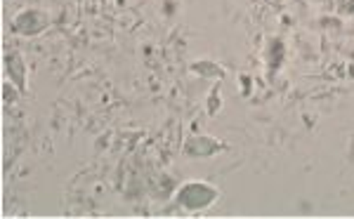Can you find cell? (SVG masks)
Masks as SVG:
<instances>
[{"instance_id": "6da1fadb", "label": "cell", "mask_w": 354, "mask_h": 219, "mask_svg": "<svg viewBox=\"0 0 354 219\" xmlns=\"http://www.w3.org/2000/svg\"><path fill=\"white\" fill-rule=\"evenodd\" d=\"M220 200V191L208 182H187L175 193V205L185 212H203Z\"/></svg>"}, {"instance_id": "7a4b0ae2", "label": "cell", "mask_w": 354, "mask_h": 219, "mask_svg": "<svg viewBox=\"0 0 354 219\" xmlns=\"http://www.w3.org/2000/svg\"><path fill=\"white\" fill-rule=\"evenodd\" d=\"M12 28L19 36H26V38L41 36V33H45L50 28V15L36 8L21 10V12L15 15Z\"/></svg>"}, {"instance_id": "3957f363", "label": "cell", "mask_w": 354, "mask_h": 219, "mask_svg": "<svg viewBox=\"0 0 354 219\" xmlns=\"http://www.w3.org/2000/svg\"><path fill=\"white\" fill-rule=\"evenodd\" d=\"M182 151H185L187 158H210V155L227 151V142L218 140V137H210V135H194L185 142Z\"/></svg>"}, {"instance_id": "277c9868", "label": "cell", "mask_w": 354, "mask_h": 219, "mask_svg": "<svg viewBox=\"0 0 354 219\" xmlns=\"http://www.w3.org/2000/svg\"><path fill=\"white\" fill-rule=\"evenodd\" d=\"M5 73H8L10 83L24 95L26 92V61L19 50H12L5 55Z\"/></svg>"}, {"instance_id": "5b68a950", "label": "cell", "mask_w": 354, "mask_h": 219, "mask_svg": "<svg viewBox=\"0 0 354 219\" xmlns=\"http://www.w3.org/2000/svg\"><path fill=\"white\" fill-rule=\"evenodd\" d=\"M194 73H198L201 78H213V80H222L225 78V66H220L218 61L213 59H198L189 66Z\"/></svg>"}, {"instance_id": "8992f818", "label": "cell", "mask_w": 354, "mask_h": 219, "mask_svg": "<svg viewBox=\"0 0 354 219\" xmlns=\"http://www.w3.org/2000/svg\"><path fill=\"white\" fill-rule=\"evenodd\" d=\"M3 92H5V97H3V99H5V102H10V104H12V102H17V97L21 95L19 90L10 88V83H5V85H3Z\"/></svg>"}, {"instance_id": "52a82bcc", "label": "cell", "mask_w": 354, "mask_h": 219, "mask_svg": "<svg viewBox=\"0 0 354 219\" xmlns=\"http://www.w3.org/2000/svg\"><path fill=\"white\" fill-rule=\"evenodd\" d=\"M165 3H170V0H165Z\"/></svg>"}]
</instances>
